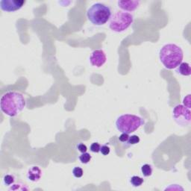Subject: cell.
<instances>
[{"label":"cell","instance_id":"cell-10","mask_svg":"<svg viewBox=\"0 0 191 191\" xmlns=\"http://www.w3.org/2000/svg\"><path fill=\"white\" fill-rule=\"evenodd\" d=\"M42 177V170L38 166H33L28 169L27 178L32 182H38Z\"/></svg>","mask_w":191,"mask_h":191},{"label":"cell","instance_id":"cell-23","mask_svg":"<svg viewBox=\"0 0 191 191\" xmlns=\"http://www.w3.org/2000/svg\"><path fill=\"white\" fill-rule=\"evenodd\" d=\"M184 106L190 109V95H188L183 100Z\"/></svg>","mask_w":191,"mask_h":191},{"label":"cell","instance_id":"cell-22","mask_svg":"<svg viewBox=\"0 0 191 191\" xmlns=\"http://www.w3.org/2000/svg\"><path fill=\"white\" fill-rule=\"evenodd\" d=\"M77 149H78V150H79V151L80 152H81V153L87 152V146L85 145V144L82 143L78 144Z\"/></svg>","mask_w":191,"mask_h":191},{"label":"cell","instance_id":"cell-2","mask_svg":"<svg viewBox=\"0 0 191 191\" xmlns=\"http://www.w3.org/2000/svg\"><path fill=\"white\" fill-rule=\"evenodd\" d=\"M184 53L182 48L174 44H166L161 49L159 58L163 67L167 70H173L182 63Z\"/></svg>","mask_w":191,"mask_h":191},{"label":"cell","instance_id":"cell-12","mask_svg":"<svg viewBox=\"0 0 191 191\" xmlns=\"http://www.w3.org/2000/svg\"><path fill=\"white\" fill-rule=\"evenodd\" d=\"M143 178H142L140 176H137V175H134L130 178V183L132 186L135 187V188L141 186L143 184Z\"/></svg>","mask_w":191,"mask_h":191},{"label":"cell","instance_id":"cell-17","mask_svg":"<svg viewBox=\"0 0 191 191\" xmlns=\"http://www.w3.org/2000/svg\"><path fill=\"white\" fill-rule=\"evenodd\" d=\"M73 175H74L75 178H81L84 175V171H83L82 168H81L80 167H74L73 169Z\"/></svg>","mask_w":191,"mask_h":191},{"label":"cell","instance_id":"cell-9","mask_svg":"<svg viewBox=\"0 0 191 191\" xmlns=\"http://www.w3.org/2000/svg\"><path fill=\"white\" fill-rule=\"evenodd\" d=\"M140 2L137 0H130V1H119L118 7L125 12H132L135 11L139 7Z\"/></svg>","mask_w":191,"mask_h":191},{"label":"cell","instance_id":"cell-3","mask_svg":"<svg viewBox=\"0 0 191 191\" xmlns=\"http://www.w3.org/2000/svg\"><path fill=\"white\" fill-rule=\"evenodd\" d=\"M87 18L94 26H101L108 23L111 17V11L106 5L95 3L87 11Z\"/></svg>","mask_w":191,"mask_h":191},{"label":"cell","instance_id":"cell-1","mask_svg":"<svg viewBox=\"0 0 191 191\" xmlns=\"http://www.w3.org/2000/svg\"><path fill=\"white\" fill-rule=\"evenodd\" d=\"M26 100L22 93L8 91L3 95L0 100L2 111L7 116H16L26 108Z\"/></svg>","mask_w":191,"mask_h":191},{"label":"cell","instance_id":"cell-13","mask_svg":"<svg viewBox=\"0 0 191 191\" xmlns=\"http://www.w3.org/2000/svg\"><path fill=\"white\" fill-rule=\"evenodd\" d=\"M152 167L150 164H148V163H146V164H143L141 167V172L142 174L143 175V176L145 177H149L151 176L152 174Z\"/></svg>","mask_w":191,"mask_h":191},{"label":"cell","instance_id":"cell-6","mask_svg":"<svg viewBox=\"0 0 191 191\" xmlns=\"http://www.w3.org/2000/svg\"><path fill=\"white\" fill-rule=\"evenodd\" d=\"M173 118L178 126L185 127L190 124V110L182 105H177L173 110Z\"/></svg>","mask_w":191,"mask_h":191},{"label":"cell","instance_id":"cell-7","mask_svg":"<svg viewBox=\"0 0 191 191\" xmlns=\"http://www.w3.org/2000/svg\"><path fill=\"white\" fill-rule=\"evenodd\" d=\"M26 3L24 0H2L0 8L5 12H14L21 9Z\"/></svg>","mask_w":191,"mask_h":191},{"label":"cell","instance_id":"cell-8","mask_svg":"<svg viewBox=\"0 0 191 191\" xmlns=\"http://www.w3.org/2000/svg\"><path fill=\"white\" fill-rule=\"evenodd\" d=\"M107 57L103 50H95L90 57V62L91 65L96 67H101L106 63Z\"/></svg>","mask_w":191,"mask_h":191},{"label":"cell","instance_id":"cell-11","mask_svg":"<svg viewBox=\"0 0 191 191\" xmlns=\"http://www.w3.org/2000/svg\"><path fill=\"white\" fill-rule=\"evenodd\" d=\"M176 72L177 73L184 75V76H189L191 74V68L190 64L186 63V62H182L177 67Z\"/></svg>","mask_w":191,"mask_h":191},{"label":"cell","instance_id":"cell-18","mask_svg":"<svg viewBox=\"0 0 191 191\" xmlns=\"http://www.w3.org/2000/svg\"><path fill=\"white\" fill-rule=\"evenodd\" d=\"M10 190H28V188H27L25 184H13L9 188Z\"/></svg>","mask_w":191,"mask_h":191},{"label":"cell","instance_id":"cell-21","mask_svg":"<svg viewBox=\"0 0 191 191\" xmlns=\"http://www.w3.org/2000/svg\"><path fill=\"white\" fill-rule=\"evenodd\" d=\"M128 138H129V134H126V133H122L121 135L119 137V140H120L121 143L125 144L126 142L128 141Z\"/></svg>","mask_w":191,"mask_h":191},{"label":"cell","instance_id":"cell-5","mask_svg":"<svg viewBox=\"0 0 191 191\" xmlns=\"http://www.w3.org/2000/svg\"><path fill=\"white\" fill-rule=\"evenodd\" d=\"M134 22V17L132 13L118 11L113 14L109 22V28L114 32H125L132 26Z\"/></svg>","mask_w":191,"mask_h":191},{"label":"cell","instance_id":"cell-19","mask_svg":"<svg viewBox=\"0 0 191 191\" xmlns=\"http://www.w3.org/2000/svg\"><path fill=\"white\" fill-rule=\"evenodd\" d=\"M100 148H101L100 144L97 143V142H95V143H93L91 144L90 147V151L92 152L98 153L100 152Z\"/></svg>","mask_w":191,"mask_h":191},{"label":"cell","instance_id":"cell-20","mask_svg":"<svg viewBox=\"0 0 191 191\" xmlns=\"http://www.w3.org/2000/svg\"><path fill=\"white\" fill-rule=\"evenodd\" d=\"M110 152H111L110 147H108L107 145H103L100 148V152L102 153V155H109Z\"/></svg>","mask_w":191,"mask_h":191},{"label":"cell","instance_id":"cell-14","mask_svg":"<svg viewBox=\"0 0 191 191\" xmlns=\"http://www.w3.org/2000/svg\"><path fill=\"white\" fill-rule=\"evenodd\" d=\"M140 141V139L139 137V136L137 135H132L129 136V138H128V141L126 142V147H131V146L136 145V144L139 143Z\"/></svg>","mask_w":191,"mask_h":191},{"label":"cell","instance_id":"cell-16","mask_svg":"<svg viewBox=\"0 0 191 191\" xmlns=\"http://www.w3.org/2000/svg\"><path fill=\"white\" fill-rule=\"evenodd\" d=\"M92 156L90 155V154L87 152H84L81 153V155L79 156V161H81V163L84 164H87L90 161Z\"/></svg>","mask_w":191,"mask_h":191},{"label":"cell","instance_id":"cell-4","mask_svg":"<svg viewBox=\"0 0 191 191\" xmlns=\"http://www.w3.org/2000/svg\"><path fill=\"white\" fill-rule=\"evenodd\" d=\"M145 123L143 118L134 114H122L116 119V127L121 133L132 134Z\"/></svg>","mask_w":191,"mask_h":191},{"label":"cell","instance_id":"cell-15","mask_svg":"<svg viewBox=\"0 0 191 191\" xmlns=\"http://www.w3.org/2000/svg\"><path fill=\"white\" fill-rule=\"evenodd\" d=\"M3 182H4V184H5V185H7V186H11V185L14 184L15 177L13 176V175H11V174L5 175L3 178Z\"/></svg>","mask_w":191,"mask_h":191}]
</instances>
